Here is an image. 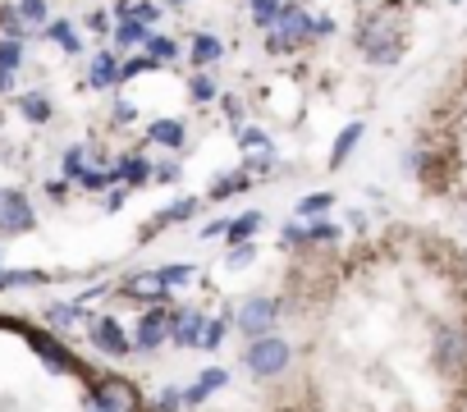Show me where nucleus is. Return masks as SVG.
<instances>
[{"label":"nucleus","mask_w":467,"mask_h":412,"mask_svg":"<svg viewBox=\"0 0 467 412\" xmlns=\"http://www.w3.org/2000/svg\"><path fill=\"white\" fill-rule=\"evenodd\" d=\"M243 362H248V371L252 376H276V371H284L289 366V344L284 339H276V335H266V339H252L248 344V353H243Z\"/></svg>","instance_id":"f257e3e1"},{"label":"nucleus","mask_w":467,"mask_h":412,"mask_svg":"<svg viewBox=\"0 0 467 412\" xmlns=\"http://www.w3.org/2000/svg\"><path fill=\"white\" fill-rule=\"evenodd\" d=\"M37 225L32 202L14 188H0V234H28Z\"/></svg>","instance_id":"f03ea898"},{"label":"nucleus","mask_w":467,"mask_h":412,"mask_svg":"<svg viewBox=\"0 0 467 412\" xmlns=\"http://www.w3.org/2000/svg\"><path fill=\"white\" fill-rule=\"evenodd\" d=\"M276 316H280V307L270 303V298H248L239 307V330H243L248 339H266L270 325H276Z\"/></svg>","instance_id":"7ed1b4c3"},{"label":"nucleus","mask_w":467,"mask_h":412,"mask_svg":"<svg viewBox=\"0 0 467 412\" xmlns=\"http://www.w3.org/2000/svg\"><path fill=\"white\" fill-rule=\"evenodd\" d=\"M97 403H101V412H138V390H133V381H124V376H106L101 385H97Z\"/></svg>","instance_id":"20e7f679"},{"label":"nucleus","mask_w":467,"mask_h":412,"mask_svg":"<svg viewBox=\"0 0 467 412\" xmlns=\"http://www.w3.org/2000/svg\"><path fill=\"white\" fill-rule=\"evenodd\" d=\"M202 325H207V316H202V312L183 307V312H170V316H166V335H170L179 348H198Z\"/></svg>","instance_id":"39448f33"},{"label":"nucleus","mask_w":467,"mask_h":412,"mask_svg":"<svg viewBox=\"0 0 467 412\" xmlns=\"http://www.w3.org/2000/svg\"><path fill=\"white\" fill-rule=\"evenodd\" d=\"M92 344H97L106 357H129V348H133L115 316H97V321H92Z\"/></svg>","instance_id":"423d86ee"},{"label":"nucleus","mask_w":467,"mask_h":412,"mask_svg":"<svg viewBox=\"0 0 467 412\" xmlns=\"http://www.w3.org/2000/svg\"><path fill=\"white\" fill-rule=\"evenodd\" d=\"M270 32H280L289 47H293V41H307V37H311V19H307V10H298V5H280V10H276V23H270Z\"/></svg>","instance_id":"0eeeda50"},{"label":"nucleus","mask_w":467,"mask_h":412,"mask_svg":"<svg viewBox=\"0 0 467 412\" xmlns=\"http://www.w3.org/2000/svg\"><path fill=\"white\" fill-rule=\"evenodd\" d=\"M133 344L142 348V353H156L166 344V312L161 307H147V316L138 321V330H133Z\"/></svg>","instance_id":"6e6552de"},{"label":"nucleus","mask_w":467,"mask_h":412,"mask_svg":"<svg viewBox=\"0 0 467 412\" xmlns=\"http://www.w3.org/2000/svg\"><path fill=\"white\" fill-rule=\"evenodd\" d=\"M124 294L138 298V303H166L170 288L161 284V275H156V270H142V275H133V279L124 284Z\"/></svg>","instance_id":"1a4fd4ad"},{"label":"nucleus","mask_w":467,"mask_h":412,"mask_svg":"<svg viewBox=\"0 0 467 412\" xmlns=\"http://www.w3.org/2000/svg\"><path fill=\"white\" fill-rule=\"evenodd\" d=\"M88 82L92 88H120V60H115V51H97L92 69H88Z\"/></svg>","instance_id":"9d476101"},{"label":"nucleus","mask_w":467,"mask_h":412,"mask_svg":"<svg viewBox=\"0 0 467 412\" xmlns=\"http://www.w3.org/2000/svg\"><path fill=\"white\" fill-rule=\"evenodd\" d=\"M183 138H188V129H183L179 119H156V124H147V142H156V147L179 151V147H183Z\"/></svg>","instance_id":"9b49d317"},{"label":"nucleus","mask_w":467,"mask_h":412,"mask_svg":"<svg viewBox=\"0 0 467 412\" xmlns=\"http://www.w3.org/2000/svg\"><path fill=\"white\" fill-rule=\"evenodd\" d=\"M225 381H229L225 371H220V366H211V371H202V376H198V385H192V390H183V394H170V399H174V403H188V408H192V403H202V399H207L211 390H220Z\"/></svg>","instance_id":"f8f14e48"},{"label":"nucleus","mask_w":467,"mask_h":412,"mask_svg":"<svg viewBox=\"0 0 467 412\" xmlns=\"http://www.w3.org/2000/svg\"><path fill=\"white\" fill-rule=\"evenodd\" d=\"M115 170H120V179L129 184V188H142V184H151V160L147 156H120V160H115Z\"/></svg>","instance_id":"ddd939ff"},{"label":"nucleus","mask_w":467,"mask_h":412,"mask_svg":"<svg viewBox=\"0 0 467 412\" xmlns=\"http://www.w3.org/2000/svg\"><path fill=\"white\" fill-rule=\"evenodd\" d=\"M142 51H147V60H151V64H170V60H179V41H170V37H156V32H147Z\"/></svg>","instance_id":"4468645a"},{"label":"nucleus","mask_w":467,"mask_h":412,"mask_svg":"<svg viewBox=\"0 0 467 412\" xmlns=\"http://www.w3.org/2000/svg\"><path fill=\"white\" fill-rule=\"evenodd\" d=\"M248 184H252V175H248V170H239V175H220V179H211L207 197H211V202H220V197H234V193H248Z\"/></svg>","instance_id":"2eb2a0df"},{"label":"nucleus","mask_w":467,"mask_h":412,"mask_svg":"<svg viewBox=\"0 0 467 412\" xmlns=\"http://www.w3.org/2000/svg\"><path fill=\"white\" fill-rule=\"evenodd\" d=\"M225 56V47H220V37H211V32H198V37H192V64H216Z\"/></svg>","instance_id":"dca6fc26"},{"label":"nucleus","mask_w":467,"mask_h":412,"mask_svg":"<svg viewBox=\"0 0 467 412\" xmlns=\"http://www.w3.org/2000/svg\"><path fill=\"white\" fill-rule=\"evenodd\" d=\"M261 229V211H248V216H239V220H229V229H225V238L239 247V243H252V234Z\"/></svg>","instance_id":"f3484780"},{"label":"nucleus","mask_w":467,"mask_h":412,"mask_svg":"<svg viewBox=\"0 0 467 412\" xmlns=\"http://www.w3.org/2000/svg\"><path fill=\"white\" fill-rule=\"evenodd\" d=\"M47 37H51V41H60V47H64V56H78V51H83V41H78V32L69 28V19H55V23H47Z\"/></svg>","instance_id":"a211bd4d"},{"label":"nucleus","mask_w":467,"mask_h":412,"mask_svg":"<svg viewBox=\"0 0 467 412\" xmlns=\"http://www.w3.org/2000/svg\"><path fill=\"white\" fill-rule=\"evenodd\" d=\"M19 110H23L32 124H47V119H51V101H47V92H23V97H19Z\"/></svg>","instance_id":"6ab92c4d"},{"label":"nucleus","mask_w":467,"mask_h":412,"mask_svg":"<svg viewBox=\"0 0 467 412\" xmlns=\"http://www.w3.org/2000/svg\"><path fill=\"white\" fill-rule=\"evenodd\" d=\"M358 138H362V124H348V129L335 138V151H330V165H344L348 160V151L358 147Z\"/></svg>","instance_id":"aec40b11"},{"label":"nucleus","mask_w":467,"mask_h":412,"mask_svg":"<svg viewBox=\"0 0 467 412\" xmlns=\"http://www.w3.org/2000/svg\"><path fill=\"white\" fill-rule=\"evenodd\" d=\"M124 19H129V23H138V28H151L156 19H161V5H151V0H129Z\"/></svg>","instance_id":"412c9836"},{"label":"nucleus","mask_w":467,"mask_h":412,"mask_svg":"<svg viewBox=\"0 0 467 412\" xmlns=\"http://www.w3.org/2000/svg\"><path fill=\"white\" fill-rule=\"evenodd\" d=\"M14 10H19V23L23 28H42L47 23V0H19Z\"/></svg>","instance_id":"4be33fe9"},{"label":"nucleus","mask_w":467,"mask_h":412,"mask_svg":"<svg viewBox=\"0 0 467 412\" xmlns=\"http://www.w3.org/2000/svg\"><path fill=\"white\" fill-rule=\"evenodd\" d=\"M225 330H229V321H225V316H216V321H207V325H202V339H198V348H207V353H216V348L225 344Z\"/></svg>","instance_id":"5701e85b"},{"label":"nucleus","mask_w":467,"mask_h":412,"mask_svg":"<svg viewBox=\"0 0 467 412\" xmlns=\"http://www.w3.org/2000/svg\"><path fill=\"white\" fill-rule=\"evenodd\" d=\"M83 175H88V147H69V151H64V179L78 184Z\"/></svg>","instance_id":"b1692460"},{"label":"nucleus","mask_w":467,"mask_h":412,"mask_svg":"<svg viewBox=\"0 0 467 412\" xmlns=\"http://www.w3.org/2000/svg\"><path fill=\"white\" fill-rule=\"evenodd\" d=\"M330 206H335V197H330V193H307V197L298 202V216H307V220H311V216H326Z\"/></svg>","instance_id":"393cba45"},{"label":"nucleus","mask_w":467,"mask_h":412,"mask_svg":"<svg viewBox=\"0 0 467 412\" xmlns=\"http://www.w3.org/2000/svg\"><path fill=\"white\" fill-rule=\"evenodd\" d=\"M110 32H115V41H120V47H142L151 28H138V23H129V19H124L120 28H110Z\"/></svg>","instance_id":"a878e982"},{"label":"nucleus","mask_w":467,"mask_h":412,"mask_svg":"<svg viewBox=\"0 0 467 412\" xmlns=\"http://www.w3.org/2000/svg\"><path fill=\"white\" fill-rule=\"evenodd\" d=\"M23 64V41H14V37H5V41H0V69H19Z\"/></svg>","instance_id":"bb28decb"},{"label":"nucleus","mask_w":467,"mask_h":412,"mask_svg":"<svg viewBox=\"0 0 467 412\" xmlns=\"http://www.w3.org/2000/svg\"><path fill=\"white\" fill-rule=\"evenodd\" d=\"M156 275H161V284L166 288H183V284H192V266H161V270H156Z\"/></svg>","instance_id":"cd10ccee"},{"label":"nucleus","mask_w":467,"mask_h":412,"mask_svg":"<svg viewBox=\"0 0 467 412\" xmlns=\"http://www.w3.org/2000/svg\"><path fill=\"white\" fill-rule=\"evenodd\" d=\"M276 10H280V0H252V23L270 28V23H276Z\"/></svg>","instance_id":"c85d7f7f"},{"label":"nucleus","mask_w":467,"mask_h":412,"mask_svg":"<svg viewBox=\"0 0 467 412\" xmlns=\"http://www.w3.org/2000/svg\"><path fill=\"white\" fill-rule=\"evenodd\" d=\"M239 147H243L248 156H252V151H270V138H266L261 129H243V133H239Z\"/></svg>","instance_id":"c756f323"},{"label":"nucleus","mask_w":467,"mask_h":412,"mask_svg":"<svg viewBox=\"0 0 467 412\" xmlns=\"http://www.w3.org/2000/svg\"><path fill=\"white\" fill-rule=\"evenodd\" d=\"M73 321H78V307H60V303H55V307L47 312V325H55V330H64V325H73Z\"/></svg>","instance_id":"7c9ffc66"},{"label":"nucleus","mask_w":467,"mask_h":412,"mask_svg":"<svg viewBox=\"0 0 467 412\" xmlns=\"http://www.w3.org/2000/svg\"><path fill=\"white\" fill-rule=\"evenodd\" d=\"M192 101H216V82H211L207 73L192 78Z\"/></svg>","instance_id":"2f4dec72"},{"label":"nucleus","mask_w":467,"mask_h":412,"mask_svg":"<svg viewBox=\"0 0 467 412\" xmlns=\"http://www.w3.org/2000/svg\"><path fill=\"white\" fill-rule=\"evenodd\" d=\"M0 28H5L14 41H19V32H23V23H19V10L14 5H0Z\"/></svg>","instance_id":"473e14b6"},{"label":"nucleus","mask_w":467,"mask_h":412,"mask_svg":"<svg viewBox=\"0 0 467 412\" xmlns=\"http://www.w3.org/2000/svg\"><path fill=\"white\" fill-rule=\"evenodd\" d=\"M339 229L330 225V220H317V225H307V243H330Z\"/></svg>","instance_id":"72a5a7b5"},{"label":"nucleus","mask_w":467,"mask_h":412,"mask_svg":"<svg viewBox=\"0 0 467 412\" xmlns=\"http://www.w3.org/2000/svg\"><path fill=\"white\" fill-rule=\"evenodd\" d=\"M106 184H110L106 170H88L83 179H78V188H88V193H106Z\"/></svg>","instance_id":"f704fd0d"},{"label":"nucleus","mask_w":467,"mask_h":412,"mask_svg":"<svg viewBox=\"0 0 467 412\" xmlns=\"http://www.w3.org/2000/svg\"><path fill=\"white\" fill-rule=\"evenodd\" d=\"M147 69H151V60H147V56H138V60L120 64V82H129V78H138V73H147Z\"/></svg>","instance_id":"c9c22d12"},{"label":"nucleus","mask_w":467,"mask_h":412,"mask_svg":"<svg viewBox=\"0 0 467 412\" xmlns=\"http://www.w3.org/2000/svg\"><path fill=\"white\" fill-rule=\"evenodd\" d=\"M257 253H252V243H239V247H234V253H229V266H243V262H252Z\"/></svg>","instance_id":"e433bc0d"},{"label":"nucleus","mask_w":467,"mask_h":412,"mask_svg":"<svg viewBox=\"0 0 467 412\" xmlns=\"http://www.w3.org/2000/svg\"><path fill=\"white\" fill-rule=\"evenodd\" d=\"M88 28H92V32H110V14H106V10L88 14Z\"/></svg>","instance_id":"4c0bfd02"},{"label":"nucleus","mask_w":467,"mask_h":412,"mask_svg":"<svg viewBox=\"0 0 467 412\" xmlns=\"http://www.w3.org/2000/svg\"><path fill=\"white\" fill-rule=\"evenodd\" d=\"M289 243H293V247L307 243V229H302V225H284V247H289Z\"/></svg>","instance_id":"58836bf2"},{"label":"nucleus","mask_w":467,"mask_h":412,"mask_svg":"<svg viewBox=\"0 0 467 412\" xmlns=\"http://www.w3.org/2000/svg\"><path fill=\"white\" fill-rule=\"evenodd\" d=\"M120 206H124V188H110L106 193V211H120Z\"/></svg>","instance_id":"ea45409f"},{"label":"nucleus","mask_w":467,"mask_h":412,"mask_svg":"<svg viewBox=\"0 0 467 412\" xmlns=\"http://www.w3.org/2000/svg\"><path fill=\"white\" fill-rule=\"evenodd\" d=\"M151 179H161V184L179 179V165H161V170H151Z\"/></svg>","instance_id":"a19ab883"},{"label":"nucleus","mask_w":467,"mask_h":412,"mask_svg":"<svg viewBox=\"0 0 467 412\" xmlns=\"http://www.w3.org/2000/svg\"><path fill=\"white\" fill-rule=\"evenodd\" d=\"M225 229H229V220H211V225H202L198 238H216V234H225Z\"/></svg>","instance_id":"79ce46f5"},{"label":"nucleus","mask_w":467,"mask_h":412,"mask_svg":"<svg viewBox=\"0 0 467 412\" xmlns=\"http://www.w3.org/2000/svg\"><path fill=\"white\" fill-rule=\"evenodd\" d=\"M10 88H14V73H10V69H0V92H10Z\"/></svg>","instance_id":"37998d69"}]
</instances>
